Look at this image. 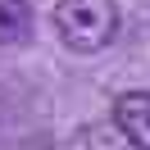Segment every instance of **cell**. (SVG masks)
I'll list each match as a JSON object with an SVG mask.
<instances>
[{
  "mask_svg": "<svg viewBox=\"0 0 150 150\" xmlns=\"http://www.w3.org/2000/svg\"><path fill=\"white\" fill-rule=\"evenodd\" d=\"M5 118H9V91L0 86V127H5Z\"/></svg>",
  "mask_w": 150,
  "mask_h": 150,
  "instance_id": "cell-5",
  "label": "cell"
},
{
  "mask_svg": "<svg viewBox=\"0 0 150 150\" xmlns=\"http://www.w3.org/2000/svg\"><path fill=\"white\" fill-rule=\"evenodd\" d=\"M55 32L73 55H100L118 37V0H55Z\"/></svg>",
  "mask_w": 150,
  "mask_h": 150,
  "instance_id": "cell-1",
  "label": "cell"
},
{
  "mask_svg": "<svg viewBox=\"0 0 150 150\" xmlns=\"http://www.w3.org/2000/svg\"><path fill=\"white\" fill-rule=\"evenodd\" d=\"M32 37V0H0V46H23Z\"/></svg>",
  "mask_w": 150,
  "mask_h": 150,
  "instance_id": "cell-3",
  "label": "cell"
},
{
  "mask_svg": "<svg viewBox=\"0 0 150 150\" xmlns=\"http://www.w3.org/2000/svg\"><path fill=\"white\" fill-rule=\"evenodd\" d=\"M14 150H50V146H46V141H41V137H32V141H18V146H14Z\"/></svg>",
  "mask_w": 150,
  "mask_h": 150,
  "instance_id": "cell-4",
  "label": "cell"
},
{
  "mask_svg": "<svg viewBox=\"0 0 150 150\" xmlns=\"http://www.w3.org/2000/svg\"><path fill=\"white\" fill-rule=\"evenodd\" d=\"M114 127H118L137 150H150V91L146 86L123 91L118 100H114Z\"/></svg>",
  "mask_w": 150,
  "mask_h": 150,
  "instance_id": "cell-2",
  "label": "cell"
}]
</instances>
